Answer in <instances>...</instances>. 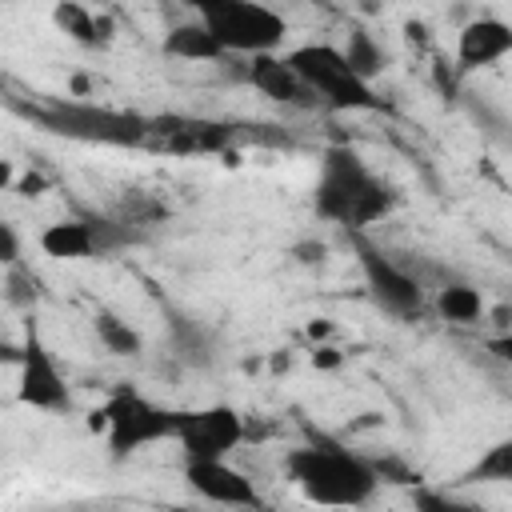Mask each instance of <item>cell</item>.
Returning <instances> with one entry per match:
<instances>
[{"instance_id":"obj_1","label":"cell","mask_w":512,"mask_h":512,"mask_svg":"<svg viewBox=\"0 0 512 512\" xmlns=\"http://www.w3.org/2000/svg\"><path fill=\"white\" fill-rule=\"evenodd\" d=\"M312 208L320 220L360 236L368 224H376L392 212V188L364 164V156L356 148L336 144L320 156Z\"/></svg>"},{"instance_id":"obj_2","label":"cell","mask_w":512,"mask_h":512,"mask_svg":"<svg viewBox=\"0 0 512 512\" xmlns=\"http://www.w3.org/2000/svg\"><path fill=\"white\" fill-rule=\"evenodd\" d=\"M284 472L296 492L316 508H364L380 488L372 460L336 440H312L292 448L284 456Z\"/></svg>"},{"instance_id":"obj_3","label":"cell","mask_w":512,"mask_h":512,"mask_svg":"<svg viewBox=\"0 0 512 512\" xmlns=\"http://www.w3.org/2000/svg\"><path fill=\"white\" fill-rule=\"evenodd\" d=\"M196 20L220 40V48L228 56H272L284 36H288V20L256 0H204L196 4Z\"/></svg>"},{"instance_id":"obj_4","label":"cell","mask_w":512,"mask_h":512,"mask_svg":"<svg viewBox=\"0 0 512 512\" xmlns=\"http://www.w3.org/2000/svg\"><path fill=\"white\" fill-rule=\"evenodd\" d=\"M288 64L300 72V80L312 88V96L328 112H376V108H384L380 92L348 68V60L336 44H296V48H288Z\"/></svg>"},{"instance_id":"obj_5","label":"cell","mask_w":512,"mask_h":512,"mask_svg":"<svg viewBox=\"0 0 512 512\" xmlns=\"http://www.w3.org/2000/svg\"><path fill=\"white\" fill-rule=\"evenodd\" d=\"M92 428H104V436H108V456H112V460H128V456H136V452L148 448V444L176 440L180 408H164V404H152L148 396H140V392H132V388H120V392L96 412Z\"/></svg>"},{"instance_id":"obj_6","label":"cell","mask_w":512,"mask_h":512,"mask_svg":"<svg viewBox=\"0 0 512 512\" xmlns=\"http://www.w3.org/2000/svg\"><path fill=\"white\" fill-rule=\"evenodd\" d=\"M352 252H356V264H360V276H364L372 300H376L384 312H392V316H400V320H420V316L428 312L424 284H420L404 264H396L384 248H376L372 240L356 236V240H352Z\"/></svg>"},{"instance_id":"obj_7","label":"cell","mask_w":512,"mask_h":512,"mask_svg":"<svg viewBox=\"0 0 512 512\" xmlns=\"http://www.w3.org/2000/svg\"><path fill=\"white\" fill-rule=\"evenodd\" d=\"M16 396H20V404H28L36 412H68L72 408V388H68L64 372L56 368V360H52L36 320H28V328H24Z\"/></svg>"},{"instance_id":"obj_8","label":"cell","mask_w":512,"mask_h":512,"mask_svg":"<svg viewBox=\"0 0 512 512\" xmlns=\"http://www.w3.org/2000/svg\"><path fill=\"white\" fill-rule=\"evenodd\" d=\"M244 440V420L232 404H204V408H180L176 444L184 460H228Z\"/></svg>"},{"instance_id":"obj_9","label":"cell","mask_w":512,"mask_h":512,"mask_svg":"<svg viewBox=\"0 0 512 512\" xmlns=\"http://www.w3.org/2000/svg\"><path fill=\"white\" fill-rule=\"evenodd\" d=\"M184 484L220 508H264V496L248 472H240L228 460H184Z\"/></svg>"},{"instance_id":"obj_10","label":"cell","mask_w":512,"mask_h":512,"mask_svg":"<svg viewBox=\"0 0 512 512\" xmlns=\"http://www.w3.org/2000/svg\"><path fill=\"white\" fill-rule=\"evenodd\" d=\"M244 80L272 104H288V108H320V100L312 96V88L300 80V72L288 64V56H252L244 64Z\"/></svg>"},{"instance_id":"obj_11","label":"cell","mask_w":512,"mask_h":512,"mask_svg":"<svg viewBox=\"0 0 512 512\" xmlns=\"http://www.w3.org/2000/svg\"><path fill=\"white\" fill-rule=\"evenodd\" d=\"M512 52V24L500 16H476L456 36V64L460 72H480L500 64Z\"/></svg>"},{"instance_id":"obj_12","label":"cell","mask_w":512,"mask_h":512,"mask_svg":"<svg viewBox=\"0 0 512 512\" xmlns=\"http://www.w3.org/2000/svg\"><path fill=\"white\" fill-rule=\"evenodd\" d=\"M160 52L172 56V60H184V64H224L228 52L220 48V40L200 24V20H184V24H172L160 40Z\"/></svg>"},{"instance_id":"obj_13","label":"cell","mask_w":512,"mask_h":512,"mask_svg":"<svg viewBox=\"0 0 512 512\" xmlns=\"http://www.w3.org/2000/svg\"><path fill=\"white\" fill-rule=\"evenodd\" d=\"M40 252L52 260H100L92 220H56L40 232Z\"/></svg>"},{"instance_id":"obj_14","label":"cell","mask_w":512,"mask_h":512,"mask_svg":"<svg viewBox=\"0 0 512 512\" xmlns=\"http://www.w3.org/2000/svg\"><path fill=\"white\" fill-rule=\"evenodd\" d=\"M432 308H436V316L448 320V324H476V320L484 316V296H480V288H472V284H444V288L436 292Z\"/></svg>"},{"instance_id":"obj_15","label":"cell","mask_w":512,"mask_h":512,"mask_svg":"<svg viewBox=\"0 0 512 512\" xmlns=\"http://www.w3.org/2000/svg\"><path fill=\"white\" fill-rule=\"evenodd\" d=\"M460 480L464 484H512V436L488 444Z\"/></svg>"},{"instance_id":"obj_16","label":"cell","mask_w":512,"mask_h":512,"mask_svg":"<svg viewBox=\"0 0 512 512\" xmlns=\"http://www.w3.org/2000/svg\"><path fill=\"white\" fill-rule=\"evenodd\" d=\"M340 52H344L348 68H352L360 80H368V84L376 80V72H380V68H384V60H388V56H384V48L376 44V36H372L368 28H352V36H348V44H344Z\"/></svg>"},{"instance_id":"obj_17","label":"cell","mask_w":512,"mask_h":512,"mask_svg":"<svg viewBox=\"0 0 512 512\" xmlns=\"http://www.w3.org/2000/svg\"><path fill=\"white\" fill-rule=\"evenodd\" d=\"M96 340H100L112 356H140V348H144L140 332H136L128 320L112 316V312H100V316H96Z\"/></svg>"},{"instance_id":"obj_18","label":"cell","mask_w":512,"mask_h":512,"mask_svg":"<svg viewBox=\"0 0 512 512\" xmlns=\"http://www.w3.org/2000/svg\"><path fill=\"white\" fill-rule=\"evenodd\" d=\"M412 512H488L464 496H452V492H440V488H412Z\"/></svg>"},{"instance_id":"obj_19","label":"cell","mask_w":512,"mask_h":512,"mask_svg":"<svg viewBox=\"0 0 512 512\" xmlns=\"http://www.w3.org/2000/svg\"><path fill=\"white\" fill-rule=\"evenodd\" d=\"M56 24L72 36V40H80V44H96L100 40V32H96V20L84 12V8H76V4H64V8H56Z\"/></svg>"},{"instance_id":"obj_20","label":"cell","mask_w":512,"mask_h":512,"mask_svg":"<svg viewBox=\"0 0 512 512\" xmlns=\"http://www.w3.org/2000/svg\"><path fill=\"white\" fill-rule=\"evenodd\" d=\"M380 484H404V488H420V472H412L408 464H400L396 456H384V460H372Z\"/></svg>"},{"instance_id":"obj_21","label":"cell","mask_w":512,"mask_h":512,"mask_svg":"<svg viewBox=\"0 0 512 512\" xmlns=\"http://www.w3.org/2000/svg\"><path fill=\"white\" fill-rule=\"evenodd\" d=\"M176 332H180V336H176L180 356H184V360H200V364H204V360H208V340H204V332H200L196 324H184V320L176 324Z\"/></svg>"},{"instance_id":"obj_22","label":"cell","mask_w":512,"mask_h":512,"mask_svg":"<svg viewBox=\"0 0 512 512\" xmlns=\"http://www.w3.org/2000/svg\"><path fill=\"white\" fill-rule=\"evenodd\" d=\"M484 348H488L500 364H508V368H512V328H504V332L488 336V340H484Z\"/></svg>"},{"instance_id":"obj_23","label":"cell","mask_w":512,"mask_h":512,"mask_svg":"<svg viewBox=\"0 0 512 512\" xmlns=\"http://www.w3.org/2000/svg\"><path fill=\"white\" fill-rule=\"evenodd\" d=\"M0 260L12 264V268L20 260V244H16V228L12 224H0Z\"/></svg>"},{"instance_id":"obj_24","label":"cell","mask_w":512,"mask_h":512,"mask_svg":"<svg viewBox=\"0 0 512 512\" xmlns=\"http://www.w3.org/2000/svg\"><path fill=\"white\" fill-rule=\"evenodd\" d=\"M312 360H316V368H320V364L328 368V364H336V352H332V348H316V356H312Z\"/></svg>"}]
</instances>
